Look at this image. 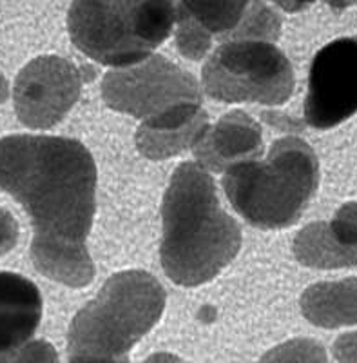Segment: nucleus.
Segmentation results:
<instances>
[{
  "label": "nucleus",
  "instance_id": "nucleus-1",
  "mask_svg": "<svg viewBox=\"0 0 357 363\" xmlns=\"http://www.w3.org/2000/svg\"><path fill=\"white\" fill-rule=\"evenodd\" d=\"M0 189L31 218L35 269L69 287L89 285L95 265L86 240L96 211V165L86 145L64 136L0 138Z\"/></svg>",
  "mask_w": 357,
  "mask_h": 363
},
{
  "label": "nucleus",
  "instance_id": "nucleus-2",
  "mask_svg": "<svg viewBox=\"0 0 357 363\" xmlns=\"http://www.w3.org/2000/svg\"><path fill=\"white\" fill-rule=\"evenodd\" d=\"M162 222V267L181 287L216 278L242 247L239 225L220 206L212 177L194 162L178 165L171 177Z\"/></svg>",
  "mask_w": 357,
  "mask_h": 363
},
{
  "label": "nucleus",
  "instance_id": "nucleus-3",
  "mask_svg": "<svg viewBox=\"0 0 357 363\" xmlns=\"http://www.w3.org/2000/svg\"><path fill=\"white\" fill-rule=\"evenodd\" d=\"M227 199L258 229H283L303 215L319 186V162L298 136L272 144L265 160L243 162L223 174Z\"/></svg>",
  "mask_w": 357,
  "mask_h": 363
},
{
  "label": "nucleus",
  "instance_id": "nucleus-4",
  "mask_svg": "<svg viewBox=\"0 0 357 363\" xmlns=\"http://www.w3.org/2000/svg\"><path fill=\"white\" fill-rule=\"evenodd\" d=\"M165 291L145 271H122L76 313L67 333L69 354L125 356L157 325Z\"/></svg>",
  "mask_w": 357,
  "mask_h": 363
},
{
  "label": "nucleus",
  "instance_id": "nucleus-5",
  "mask_svg": "<svg viewBox=\"0 0 357 363\" xmlns=\"http://www.w3.org/2000/svg\"><path fill=\"white\" fill-rule=\"evenodd\" d=\"M176 24L173 2H74L67 15L73 44L102 66L131 67L152 57Z\"/></svg>",
  "mask_w": 357,
  "mask_h": 363
},
{
  "label": "nucleus",
  "instance_id": "nucleus-6",
  "mask_svg": "<svg viewBox=\"0 0 357 363\" xmlns=\"http://www.w3.org/2000/svg\"><path fill=\"white\" fill-rule=\"evenodd\" d=\"M203 87L220 102L281 106L294 93L288 58L271 42H223L201 71Z\"/></svg>",
  "mask_w": 357,
  "mask_h": 363
},
{
  "label": "nucleus",
  "instance_id": "nucleus-7",
  "mask_svg": "<svg viewBox=\"0 0 357 363\" xmlns=\"http://www.w3.org/2000/svg\"><path fill=\"white\" fill-rule=\"evenodd\" d=\"M102 96L111 109L128 113L142 122L160 118L181 106H201V89L196 79L162 55L106 73Z\"/></svg>",
  "mask_w": 357,
  "mask_h": 363
},
{
  "label": "nucleus",
  "instance_id": "nucleus-8",
  "mask_svg": "<svg viewBox=\"0 0 357 363\" xmlns=\"http://www.w3.org/2000/svg\"><path fill=\"white\" fill-rule=\"evenodd\" d=\"M84 77L74 64L57 55H44L26 64L13 87L21 124L31 129L57 125L79 102Z\"/></svg>",
  "mask_w": 357,
  "mask_h": 363
},
{
  "label": "nucleus",
  "instance_id": "nucleus-9",
  "mask_svg": "<svg viewBox=\"0 0 357 363\" xmlns=\"http://www.w3.org/2000/svg\"><path fill=\"white\" fill-rule=\"evenodd\" d=\"M356 113L357 37L337 38L314 57L305 99V120L316 129H330Z\"/></svg>",
  "mask_w": 357,
  "mask_h": 363
},
{
  "label": "nucleus",
  "instance_id": "nucleus-10",
  "mask_svg": "<svg viewBox=\"0 0 357 363\" xmlns=\"http://www.w3.org/2000/svg\"><path fill=\"white\" fill-rule=\"evenodd\" d=\"M193 153L205 171L225 173L234 165L258 160L261 157V128L246 113H227L216 125L207 128L193 147Z\"/></svg>",
  "mask_w": 357,
  "mask_h": 363
},
{
  "label": "nucleus",
  "instance_id": "nucleus-11",
  "mask_svg": "<svg viewBox=\"0 0 357 363\" xmlns=\"http://www.w3.org/2000/svg\"><path fill=\"white\" fill-rule=\"evenodd\" d=\"M40 320L37 285L17 272L0 271V363H8L31 342Z\"/></svg>",
  "mask_w": 357,
  "mask_h": 363
},
{
  "label": "nucleus",
  "instance_id": "nucleus-12",
  "mask_svg": "<svg viewBox=\"0 0 357 363\" xmlns=\"http://www.w3.org/2000/svg\"><path fill=\"white\" fill-rule=\"evenodd\" d=\"M209 128V115L200 104L181 106L160 118L142 122L136 147L149 160H165L193 149Z\"/></svg>",
  "mask_w": 357,
  "mask_h": 363
},
{
  "label": "nucleus",
  "instance_id": "nucleus-13",
  "mask_svg": "<svg viewBox=\"0 0 357 363\" xmlns=\"http://www.w3.org/2000/svg\"><path fill=\"white\" fill-rule=\"evenodd\" d=\"M301 311L308 322L324 329L357 323V278L321 281L301 296Z\"/></svg>",
  "mask_w": 357,
  "mask_h": 363
},
{
  "label": "nucleus",
  "instance_id": "nucleus-14",
  "mask_svg": "<svg viewBox=\"0 0 357 363\" xmlns=\"http://www.w3.org/2000/svg\"><path fill=\"white\" fill-rule=\"evenodd\" d=\"M294 255L300 264L314 269L357 265V249L341 244L329 222H314L303 227L294 240Z\"/></svg>",
  "mask_w": 357,
  "mask_h": 363
},
{
  "label": "nucleus",
  "instance_id": "nucleus-15",
  "mask_svg": "<svg viewBox=\"0 0 357 363\" xmlns=\"http://www.w3.org/2000/svg\"><path fill=\"white\" fill-rule=\"evenodd\" d=\"M185 11L205 29L210 37L229 42L242 24L249 2H181Z\"/></svg>",
  "mask_w": 357,
  "mask_h": 363
},
{
  "label": "nucleus",
  "instance_id": "nucleus-16",
  "mask_svg": "<svg viewBox=\"0 0 357 363\" xmlns=\"http://www.w3.org/2000/svg\"><path fill=\"white\" fill-rule=\"evenodd\" d=\"M281 33V18L267 4H249L242 24L230 37V40H259L274 44ZM229 40V42H230Z\"/></svg>",
  "mask_w": 357,
  "mask_h": 363
},
{
  "label": "nucleus",
  "instance_id": "nucleus-17",
  "mask_svg": "<svg viewBox=\"0 0 357 363\" xmlns=\"http://www.w3.org/2000/svg\"><path fill=\"white\" fill-rule=\"evenodd\" d=\"M176 45L183 57L201 60L210 50L212 37L201 28L181 4H176Z\"/></svg>",
  "mask_w": 357,
  "mask_h": 363
},
{
  "label": "nucleus",
  "instance_id": "nucleus-18",
  "mask_svg": "<svg viewBox=\"0 0 357 363\" xmlns=\"http://www.w3.org/2000/svg\"><path fill=\"white\" fill-rule=\"evenodd\" d=\"M259 363H327V352L314 340L296 338L271 349Z\"/></svg>",
  "mask_w": 357,
  "mask_h": 363
},
{
  "label": "nucleus",
  "instance_id": "nucleus-19",
  "mask_svg": "<svg viewBox=\"0 0 357 363\" xmlns=\"http://www.w3.org/2000/svg\"><path fill=\"white\" fill-rule=\"evenodd\" d=\"M329 223L341 244L357 249V202L345 203Z\"/></svg>",
  "mask_w": 357,
  "mask_h": 363
},
{
  "label": "nucleus",
  "instance_id": "nucleus-20",
  "mask_svg": "<svg viewBox=\"0 0 357 363\" xmlns=\"http://www.w3.org/2000/svg\"><path fill=\"white\" fill-rule=\"evenodd\" d=\"M8 363H58V354L45 340H31Z\"/></svg>",
  "mask_w": 357,
  "mask_h": 363
},
{
  "label": "nucleus",
  "instance_id": "nucleus-21",
  "mask_svg": "<svg viewBox=\"0 0 357 363\" xmlns=\"http://www.w3.org/2000/svg\"><path fill=\"white\" fill-rule=\"evenodd\" d=\"M18 223L9 211L0 207V255L11 251L17 245Z\"/></svg>",
  "mask_w": 357,
  "mask_h": 363
},
{
  "label": "nucleus",
  "instance_id": "nucleus-22",
  "mask_svg": "<svg viewBox=\"0 0 357 363\" xmlns=\"http://www.w3.org/2000/svg\"><path fill=\"white\" fill-rule=\"evenodd\" d=\"M337 363H357V333L341 335L334 343Z\"/></svg>",
  "mask_w": 357,
  "mask_h": 363
},
{
  "label": "nucleus",
  "instance_id": "nucleus-23",
  "mask_svg": "<svg viewBox=\"0 0 357 363\" xmlns=\"http://www.w3.org/2000/svg\"><path fill=\"white\" fill-rule=\"evenodd\" d=\"M69 363H129L128 356H95V354H73Z\"/></svg>",
  "mask_w": 357,
  "mask_h": 363
},
{
  "label": "nucleus",
  "instance_id": "nucleus-24",
  "mask_svg": "<svg viewBox=\"0 0 357 363\" xmlns=\"http://www.w3.org/2000/svg\"><path fill=\"white\" fill-rule=\"evenodd\" d=\"M144 363H181V359L169 352H157V354L149 356Z\"/></svg>",
  "mask_w": 357,
  "mask_h": 363
},
{
  "label": "nucleus",
  "instance_id": "nucleus-25",
  "mask_svg": "<svg viewBox=\"0 0 357 363\" xmlns=\"http://www.w3.org/2000/svg\"><path fill=\"white\" fill-rule=\"evenodd\" d=\"M9 96V84L6 77L0 73V104H4Z\"/></svg>",
  "mask_w": 357,
  "mask_h": 363
}]
</instances>
